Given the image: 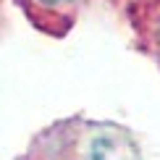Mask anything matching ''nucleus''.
Returning <instances> with one entry per match:
<instances>
[{"mask_svg": "<svg viewBox=\"0 0 160 160\" xmlns=\"http://www.w3.org/2000/svg\"><path fill=\"white\" fill-rule=\"evenodd\" d=\"M39 3H45V5H63V3H71V0H39Z\"/></svg>", "mask_w": 160, "mask_h": 160, "instance_id": "f257e3e1", "label": "nucleus"}]
</instances>
